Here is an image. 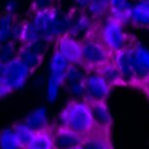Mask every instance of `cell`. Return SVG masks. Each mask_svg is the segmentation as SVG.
Returning a JSON list of instances; mask_svg holds the SVG:
<instances>
[{
  "label": "cell",
  "mask_w": 149,
  "mask_h": 149,
  "mask_svg": "<svg viewBox=\"0 0 149 149\" xmlns=\"http://www.w3.org/2000/svg\"><path fill=\"white\" fill-rule=\"evenodd\" d=\"M33 24L40 33V36L48 42L68 34L73 22L69 15L62 13L59 8L34 13Z\"/></svg>",
  "instance_id": "6da1fadb"
},
{
  "label": "cell",
  "mask_w": 149,
  "mask_h": 149,
  "mask_svg": "<svg viewBox=\"0 0 149 149\" xmlns=\"http://www.w3.org/2000/svg\"><path fill=\"white\" fill-rule=\"evenodd\" d=\"M62 120V127L82 137H86L95 130L86 102H70L63 111Z\"/></svg>",
  "instance_id": "7a4b0ae2"
},
{
  "label": "cell",
  "mask_w": 149,
  "mask_h": 149,
  "mask_svg": "<svg viewBox=\"0 0 149 149\" xmlns=\"http://www.w3.org/2000/svg\"><path fill=\"white\" fill-rule=\"evenodd\" d=\"M110 59V53L103 43L92 39H86L81 42L80 65L86 69L97 70Z\"/></svg>",
  "instance_id": "3957f363"
},
{
  "label": "cell",
  "mask_w": 149,
  "mask_h": 149,
  "mask_svg": "<svg viewBox=\"0 0 149 149\" xmlns=\"http://www.w3.org/2000/svg\"><path fill=\"white\" fill-rule=\"evenodd\" d=\"M102 43L110 54H116L127 49L131 45L129 36L125 33L123 26L109 19L102 31Z\"/></svg>",
  "instance_id": "277c9868"
},
{
  "label": "cell",
  "mask_w": 149,
  "mask_h": 149,
  "mask_svg": "<svg viewBox=\"0 0 149 149\" xmlns=\"http://www.w3.org/2000/svg\"><path fill=\"white\" fill-rule=\"evenodd\" d=\"M129 58L135 84H145L149 76V53L139 42L132 43L129 47Z\"/></svg>",
  "instance_id": "5b68a950"
},
{
  "label": "cell",
  "mask_w": 149,
  "mask_h": 149,
  "mask_svg": "<svg viewBox=\"0 0 149 149\" xmlns=\"http://www.w3.org/2000/svg\"><path fill=\"white\" fill-rule=\"evenodd\" d=\"M70 66L64 56H62L58 51L53 55L51 61V76L47 84V98L49 102H54L57 99L59 90L65 84L66 71Z\"/></svg>",
  "instance_id": "8992f818"
},
{
  "label": "cell",
  "mask_w": 149,
  "mask_h": 149,
  "mask_svg": "<svg viewBox=\"0 0 149 149\" xmlns=\"http://www.w3.org/2000/svg\"><path fill=\"white\" fill-rule=\"evenodd\" d=\"M30 74L31 71L18 59H13L6 64H1L0 67V75L4 79L11 93L23 88Z\"/></svg>",
  "instance_id": "52a82bcc"
},
{
  "label": "cell",
  "mask_w": 149,
  "mask_h": 149,
  "mask_svg": "<svg viewBox=\"0 0 149 149\" xmlns=\"http://www.w3.org/2000/svg\"><path fill=\"white\" fill-rule=\"evenodd\" d=\"M84 84V102H105L109 95L110 86L98 73L86 74L82 80Z\"/></svg>",
  "instance_id": "ba28073f"
},
{
  "label": "cell",
  "mask_w": 149,
  "mask_h": 149,
  "mask_svg": "<svg viewBox=\"0 0 149 149\" xmlns=\"http://www.w3.org/2000/svg\"><path fill=\"white\" fill-rule=\"evenodd\" d=\"M86 106L95 129L108 132L112 125V118L105 102H88Z\"/></svg>",
  "instance_id": "9c48e42d"
},
{
  "label": "cell",
  "mask_w": 149,
  "mask_h": 149,
  "mask_svg": "<svg viewBox=\"0 0 149 149\" xmlns=\"http://www.w3.org/2000/svg\"><path fill=\"white\" fill-rule=\"evenodd\" d=\"M57 51L65 57L70 65L80 64L81 60V42L69 36L68 34L58 38Z\"/></svg>",
  "instance_id": "30bf717a"
},
{
  "label": "cell",
  "mask_w": 149,
  "mask_h": 149,
  "mask_svg": "<svg viewBox=\"0 0 149 149\" xmlns=\"http://www.w3.org/2000/svg\"><path fill=\"white\" fill-rule=\"evenodd\" d=\"M84 137L73 133L72 131L61 127L52 135L53 149H70L79 147Z\"/></svg>",
  "instance_id": "8fae6325"
},
{
  "label": "cell",
  "mask_w": 149,
  "mask_h": 149,
  "mask_svg": "<svg viewBox=\"0 0 149 149\" xmlns=\"http://www.w3.org/2000/svg\"><path fill=\"white\" fill-rule=\"evenodd\" d=\"M80 149H112L107 132L95 129L92 133L84 137L79 145Z\"/></svg>",
  "instance_id": "7c38bea8"
},
{
  "label": "cell",
  "mask_w": 149,
  "mask_h": 149,
  "mask_svg": "<svg viewBox=\"0 0 149 149\" xmlns=\"http://www.w3.org/2000/svg\"><path fill=\"white\" fill-rule=\"evenodd\" d=\"M113 62L116 65L121 76V81L123 84H135L134 75L132 71L131 63L129 58V48L123 49L119 53L113 54Z\"/></svg>",
  "instance_id": "4fadbf2b"
},
{
  "label": "cell",
  "mask_w": 149,
  "mask_h": 149,
  "mask_svg": "<svg viewBox=\"0 0 149 149\" xmlns=\"http://www.w3.org/2000/svg\"><path fill=\"white\" fill-rule=\"evenodd\" d=\"M24 123L28 129H30L34 133H39V132L47 131L48 130V119L46 110L43 107L38 108L31 112L26 119L24 120Z\"/></svg>",
  "instance_id": "5bb4252c"
},
{
  "label": "cell",
  "mask_w": 149,
  "mask_h": 149,
  "mask_svg": "<svg viewBox=\"0 0 149 149\" xmlns=\"http://www.w3.org/2000/svg\"><path fill=\"white\" fill-rule=\"evenodd\" d=\"M91 28H92V22L90 17L88 15H80L75 20L73 19L68 35L80 42V39L88 35Z\"/></svg>",
  "instance_id": "9a60e30c"
},
{
  "label": "cell",
  "mask_w": 149,
  "mask_h": 149,
  "mask_svg": "<svg viewBox=\"0 0 149 149\" xmlns=\"http://www.w3.org/2000/svg\"><path fill=\"white\" fill-rule=\"evenodd\" d=\"M96 71H97L96 73H98V74L105 80V82L110 86V88L114 86L123 84L120 73H119L116 65L114 64L112 59H110L107 63L104 64L102 67L97 69Z\"/></svg>",
  "instance_id": "2e32d148"
},
{
  "label": "cell",
  "mask_w": 149,
  "mask_h": 149,
  "mask_svg": "<svg viewBox=\"0 0 149 149\" xmlns=\"http://www.w3.org/2000/svg\"><path fill=\"white\" fill-rule=\"evenodd\" d=\"M130 22L136 27L149 25V2H137L132 6Z\"/></svg>",
  "instance_id": "e0dca14e"
},
{
  "label": "cell",
  "mask_w": 149,
  "mask_h": 149,
  "mask_svg": "<svg viewBox=\"0 0 149 149\" xmlns=\"http://www.w3.org/2000/svg\"><path fill=\"white\" fill-rule=\"evenodd\" d=\"M17 59L21 62L24 66L32 72L34 69H36L41 64L42 57L38 56L29 47L27 44H23L21 47H19Z\"/></svg>",
  "instance_id": "ac0fdd59"
},
{
  "label": "cell",
  "mask_w": 149,
  "mask_h": 149,
  "mask_svg": "<svg viewBox=\"0 0 149 149\" xmlns=\"http://www.w3.org/2000/svg\"><path fill=\"white\" fill-rule=\"evenodd\" d=\"M11 129H13V133L17 137V140H18L20 146L22 147V149L28 148V146L34 139L35 133L31 131L30 129H28L23 123H15Z\"/></svg>",
  "instance_id": "d6986e66"
},
{
  "label": "cell",
  "mask_w": 149,
  "mask_h": 149,
  "mask_svg": "<svg viewBox=\"0 0 149 149\" xmlns=\"http://www.w3.org/2000/svg\"><path fill=\"white\" fill-rule=\"evenodd\" d=\"M15 22V15L5 13L4 15H0V44L10 40L11 30Z\"/></svg>",
  "instance_id": "ffe728a7"
},
{
  "label": "cell",
  "mask_w": 149,
  "mask_h": 149,
  "mask_svg": "<svg viewBox=\"0 0 149 149\" xmlns=\"http://www.w3.org/2000/svg\"><path fill=\"white\" fill-rule=\"evenodd\" d=\"M109 9H110V13H111V18L110 19H112L113 21L120 24L121 26H123V25L127 24L130 22L132 4L129 1H125L123 4Z\"/></svg>",
  "instance_id": "44dd1931"
},
{
  "label": "cell",
  "mask_w": 149,
  "mask_h": 149,
  "mask_svg": "<svg viewBox=\"0 0 149 149\" xmlns=\"http://www.w3.org/2000/svg\"><path fill=\"white\" fill-rule=\"evenodd\" d=\"M27 149H53L52 134L47 131L35 133L34 139Z\"/></svg>",
  "instance_id": "7402d4cb"
},
{
  "label": "cell",
  "mask_w": 149,
  "mask_h": 149,
  "mask_svg": "<svg viewBox=\"0 0 149 149\" xmlns=\"http://www.w3.org/2000/svg\"><path fill=\"white\" fill-rule=\"evenodd\" d=\"M18 49L15 41L13 40H8L0 44V64H6L13 59H17Z\"/></svg>",
  "instance_id": "603a6c76"
},
{
  "label": "cell",
  "mask_w": 149,
  "mask_h": 149,
  "mask_svg": "<svg viewBox=\"0 0 149 149\" xmlns=\"http://www.w3.org/2000/svg\"><path fill=\"white\" fill-rule=\"evenodd\" d=\"M0 149H22L11 127L0 132Z\"/></svg>",
  "instance_id": "cb8c5ba5"
},
{
  "label": "cell",
  "mask_w": 149,
  "mask_h": 149,
  "mask_svg": "<svg viewBox=\"0 0 149 149\" xmlns=\"http://www.w3.org/2000/svg\"><path fill=\"white\" fill-rule=\"evenodd\" d=\"M88 73L86 72V68L80 64L77 65H70L66 71L65 84H73V82H80L84 79Z\"/></svg>",
  "instance_id": "d4e9b609"
},
{
  "label": "cell",
  "mask_w": 149,
  "mask_h": 149,
  "mask_svg": "<svg viewBox=\"0 0 149 149\" xmlns=\"http://www.w3.org/2000/svg\"><path fill=\"white\" fill-rule=\"evenodd\" d=\"M38 38H41V36H40L39 31L36 29L32 21L24 22L22 36H21V41L23 42V44H29L37 40Z\"/></svg>",
  "instance_id": "484cf974"
},
{
  "label": "cell",
  "mask_w": 149,
  "mask_h": 149,
  "mask_svg": "<svg viewBox=\"0 0 149 149\" xmlns=\"http://www.w3.org/2000/svg\"><path fill=\"white\" fill-rule=\"evenodd\" d=\"M109 7V0H94L86 8H88V15L91 17L99 18V17L105 15Z\"/></svg>",
  "instance_id": "4316f807"
},
{
  "label": "cell",
  "mask_w": 149,
  "mask_h": 149,
  "mask_svg": "<svg viewBox=\"0 0 149 149\" xmlns=\"http://www.w3.org/2000/svg\"><path fill=\"white\" fill-rule=\"evenodd\" d=\"M58 0H33L31 9L34 13L58 8Z\"/></svg>",
  "instance_id": "83f0119b"
},
{
  "label": "cell",
  "mask_w": 149,
  "mask_h": 149,
  "mask_svg": "<svg viewBox=\"0 0 149 149\" xmlns=\"http://www.w3.org/2000/svg\"><path fill=\"white\" fill-rule=\"evenodd\" d=\"M27 45H28L35 54H37L38 56L43 58L44 54H45L46 49H47V47H48V41L43 39V38H38L37 40L31 42V43L27 44Z\"/></svg>",
  "instance_id": "f1b7e54d"
},
{
  "label": "cell",
  "mask_w": 149,
  "mask_h": 149,
  "mask_svg": "<svg viewBox=\"0 0 149 149\" xmlns=\"http://www.w3.org/2000/svg\"><path fill=\"white\" fill-rule=\"evenodd\" d=\"M68 90L70 92V94L74 97L77 98H82L84 97V84H82V81L80 82H73V84H69Z\"/></svg>",
  "instance_id": "f546056e"
},
{
  "label": "cell",
  "mask_w": 149,
  "mask_h": 149,
  "mask_svg": "<svg viewBox=\"0 0 149 149\" xmlns=\"http://www.w3.org/2000/svg\"><path fill=\"white\" fill-rule=\"evenodd\" d=\"M23 26H24V22H20V21L15 22V24L13 27V30H11L10 40H13V41H21Z\"/></svg>",
  "instance_id": "4dcf8cb0"
},
{
  "label": "cell",
  "mask_w": 149,
  "mask_h": 149,
  "mask_svg": "<svg viewBox=\"0 0 149 149\" xmlns=\"http://www.w3.org/2000/svg\"><path fill=\"white\" fill-rule=\"evenodd\" d=\"M18 0H8L5 4V9H6V13H10V15H15L17 9H18Z\"/></svg>",
  "instance_id": "1f68e13d"
},
{
  "label": "cell",
  "mask_w": 149,
  "mask_h": 149,
  "mask_svg": "<svg viewBox=\"0 0 149 149\" xmlns=\"http://www.w3.org/2000/svg\"><path fill=\"white\" fill-rule=\"evenodd\" d=\"M10 93H11V91L9 90L7 84H5V81H4V79L2 78V76L0 75V99L6 97L7 95H9Z\"/></svg>",
  "instance_id": "d6a6232c"
},
{
  "label": "cell",
  "mask_w": 149,
  "mask_h": 149,
  "mask_svg": "<svg viewBox=\"0 0 149 149\" xmlns=\"http://www.w3.org/2000/svg\"><path fill=\"white\" fill-rule=\"evenodd\" d=\"M94 0H76V4L79 8H86Z\"/></svg>",
  "instance_id": "836d02e7"
},
{
  "label": "cell",
  "mask_w": 149,
  "mask_h": 149,
  "mask_svg": "<svg viewBox=\"0 0 149 149\" xmlns=\"http://www.w3.org/2000/svg\"><path fill=\"white\" fill-rule=\"evenodd\" d=\"M127 0H109V8H113V7H116L118 5L125 3Z\"/></svg>",
  "instance_id": "e575fe53"
},
{
  "label": "cell",
  "mask_w": 149,
  "mask_h": 149,
  "mask_svg": "<svg viewBox=\"0 0 149 149\" xmlns=\"http://www.w3.org/2000/svg\"><path fill=\"white\" fill-rule=\"evenodd\" d=\"M139 2H149V0H139Z\"/></svg>",
  "instance_id": "d590c367"
},
{
  "label": "cell",
  "mask_w": 149,
  "mask_h": 149,
  "mask_svg": "<svg viewBox=\"0 0 149 149\" xmlns=\"http://www.w3.org/2000/svg\"><path fill=\"white\" fill-rule=\"evenodd\" d=\"M70 149H80L79 147H73V148H70Z\"/></svg>",
  "instance_id": "8d00e7d4"
},
{
  "label": "cell",
  "mask_w": 149,
  "mask_h": 149,
  "mask_svg": "<svg viewBox=\"0 0 149 149\" xmlns=\"http://www.w3.org/2000/svg\"><path fill=\"white\" fill-rule=\"evenodd\" d=\"M0 67H1V64H0Z\"/></svg>",
  "instance_id": "74e56055"
}]
</instances>
